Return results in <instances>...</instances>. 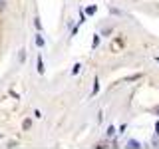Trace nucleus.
<instances>
[{
	"label": "nucleus",
	"instance_id": "4",
	"mask_svg": "<svg viewBox=\"0 0 159 149\" xmlns=\"http://www.w3.org/2000/svg\"><path fill=\"white\" fill-rule=\"evenodd\" d=\"M36 44H38V46H44V38L38 36V38H36Z\"/></svg>",
	"mask_w": 159,
	"mask_h": 149
},
{
	"label": "nucleus",
	"instance_id": "9",
	"mask_svg": "<svg viewBox=\"0 0 159 149\" xmlns=\"http://www.w3.org/2000/svg\"><path fill=\"white\" fill-rule=\"evenodd\" d=\"M157 115H159V107H157Z\"/></svg>",
	"mask_w": 159,
	"mask_h": 149
},
{
	"label": "nucleus",
	"instance_id": "1",
	"mask_svg": "<svg viewBox=\"0 0 159 149\" xmlns=\"http://www.w3.org/2000/svg\"><path fill=\"white\" fill-rule=\"evenodd\" d=\"M38 72L44 74V62H42V56H38Z\"/></svg>",
	"mask_w": 159,
	"mask_h": 149
},
{
	"label": "nucleus",
	"instance_id": "6",
	"mask_svg": "<svg viewBox=\"0 0 159 149\" xmlns=\"http://www.w3.org/2000/svg\"><path fill=\"white\" fill-rule=\"evenodd\" d=\"M80 68H82V66H80V64H76V66H74V70H72V74H78Z\"/></svg>",
	"mask_w": 159,
	"mask_h": 149
},
{
	"label": "nucleus",
	"instance_id": "2",
	"mask_svg": "<svg viewBox=\"0 0 159 149\" xmlns=\"http://www.w3.org/2000/svg\"><path fill=\"white\" fill-rule=\"evenodd\" d=\"M127 147H131V149H137V147H139V143L131 139V141H127Z\"/></svg>",
	"mask_w": 159,
	"mask_h": 149
},
{
	"label": "nucleus",
	"instance_id": "7",
	"mask_svg": "<svg viewBox=\"0 0 159 149\" xmlns=\"http://www.w3.org/2000/svg\"><path fill=\"white\" fill-rule=\"evenodd\" d=\"M155 131H157V135H159V121L155 123Z\"/></svg>",
	"mask_w": 159,
	"mask_h": 149
},
{
	"label": "nucleus",
	"instance_id": "3",
	"mask_svg": "<svg viewBox=\"0 0 159 149\" xmlns=\"http://www.w3.org/2000/svg\"><path fill=\"white\" fill-rule=\"evenodd\" d=\"M99 92V86H98V79L93 82V89H92V93H98Z\"/></svg>",
	"mask_w": 159,
	"mask_h": 149
},
{
	"label": "nucleus",
	"instance_id": "10",
	"mask_svg": "<svg viewBox=\"0 0 159 149\" xmlns=\"http://www.w3.org/2000/svg\"><path fill=\"white\" fill-rule=\"evenodd\" d=\"M0 137H2V135H0Z\"/></svg>",
	"mask_w": 159,
	"mask_h": 149
},
{
	"label": "nucleus",
	"instance_id": "8",
	"mask_svg": "<svg viewBox=\"0 0 159 149\" xmlns=\"http://www.w3.org/2000/svg\"><path fill=\"white\" fill-rule=\"evenodd\" d=\"M0 8H2V0H0Z\"/></svg>",
	"mask_w": 159,
	"mask_h": 149
},
{
	"label": "nucleus",
	"instance_id": "5",
	"mask_svg": "<svg viewBox=\"0 0 159 149\" xmlns=\"http://www.w3.org/2000/svg\"><path fill=\"white\" fill-rule=\"evenodd\" d=\"M93 12H96V6H89V8L86 10V14H93Z\"/></svg>",
	"mask_w": 159,
	"mask_h": 149
}]
</instances>
